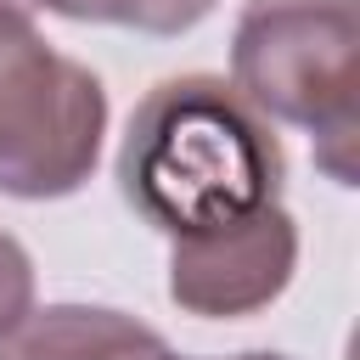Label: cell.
<instances>
[{"label":"cell","mask_w":360,"mask_h":360,"mask_svg":"<svg viewBox=\"0 0 360 360\" xmlns=\"http://www.w3.org/2000/svg\"><path fill=\"white\" fill-rule=\"evenodd\" d=\"M287 152L231 79L180 73L141 96L118 146L124 202L169 242L208 236L281 202Z\"/></svg>","instance_id":"6da1fadb"},{"label":"cell","mask_w":360,"mask_h":360,"mask_svg":"<svg viewBox=\"0 0 360 360\" xmlns=\"http://www.w3.org/2000/svg\"><path fill=\"white\" fill-rule=\"evenodd\" d=\"M231 84L259 118L309 129L315 163L354 186L360 0H248L231 39Z\"/></svg>","instance_id":"7a4b0ae2"},{"label":"cell","mask_w":360,"mask_h":360,"mask_svg":"<svg viewBox=\"0 0 360 360\" xmlns=\"http://www.w3.org/2000/svg\"><path fill=\"white\" fill-rule=\"evenodd\" d=\"M101 135V79L62 56L22 0H0V191L22 202L79 191L96 174Z\"/></svg>","instance_id":"3957f363"},{"label":"cell","mask_w":360,"mask_h":360,"mask_svg":"<svg viewBox=\"0 0 360 360\" xmlns=\"http://www.w3.org/2000/svg\"><path fill=\"white\" fill-rule=\"evenodd\" d=\"M292 270H298V225L276 202V208H259L242 225L174 242L169 298L186 315L231 321V315H253L270 298H281Z\"/></svg>","instance_id":"277c9868"},{"label":"cell","mask_w":360,"mask_h":360,"mask_svg":"<svg viewBox=\"0 0 360 360\" xmlns=\"http://www.w3.org/2000/svg\"><path fill=\"white\" fill-rule=\"evenodd\" d=\"M169 343L107 304H45L28 309L6 338L0 360H163Z\"/></svg>","instance_id":"5b68a950"},{"label":"cell","mask_w":360,"mask_h":360,"mask_svg":"<svg viewBox=\"0 0 360 360\" xmlns=\"http://www.w3.org/2000/svg\"><path fill=\"white\" fill-rule=\"evenodd\" d=\"M56 17L73 22H112V28H141V34H186L197 28L219 0H34Z\"/></svg>","instance_id":"8992f818"},{"label":"cell","mask_w":360,"mask_h":360,"mask_svg":"<svg viewBox=\"0 0 360 360\" xmlns=\"http://www.w3.org/2000/svg\"><path fill=\"white\" fill-rule=\"evenodd\" d=\"M34 309V264L11 231H0V338Z\"/></svg>","instance_id":"52a82bcc"},{"label":"cell","mask_w":360,"mask_h":360,"mask_svg":"<svg viewBox=\"0 0 360 360\" xmlns=\"http://www.w3.org/2000/svg\"><path fill=\"white\" fill-rule=\"evenodd\" d=\"M163 360H180V354H163ZM236 360H287V354H236Z\"/></svg>","instance_id":"ba28073f"}]
</instances>
